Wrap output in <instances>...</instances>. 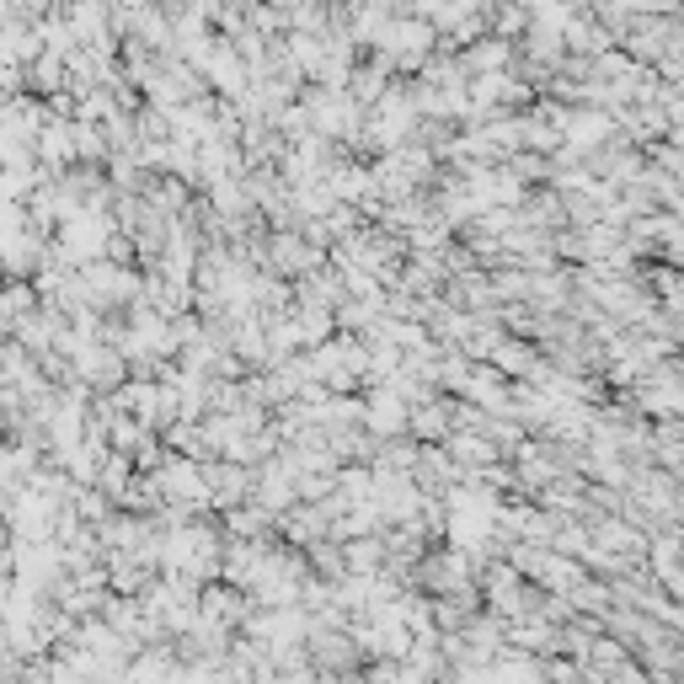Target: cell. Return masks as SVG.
I'll return each mask as SVG.
<instances>
[{
  "label": "cell",
  "mask_w": 684,
  "mask_h": 684,
  "mask_svg": "<svg viewBox=\"0 0 684 684\" xmlns=\"http://www.w3.org/2000/svg\"><path fill=\"white\" fill-rule=\"evenodd\" d=\"M316 684H359L353 674H316Z\"/></svg>",
  "instance_id": "cell-7"
},
{
  "label": "cell",
  "mask_w": 684,
  "mask_h": 684,
  "mask_svg": "<svg viewBox=\"0 0 684 684\" xmlns=\"http://www.w3.org/2000/svg\"><path fill=\"white\" fill-rule=\"evenodd\" d=\"M407 401L401 396H391L385 385H369V396H364V433L375 444H385V439H401L407 433Z\"/></svg>",
  "instance_id": "cell-1"
},
{
  "label": "cell",
  "mask_w": 684,
  "mask_h": 684,
  "mask_svg": "<svg viewBox=\"0 0 684 684\" xmlns=\"http://www.w3.org/2000/svg\"><path fill=\"white\" fill-rule=\"evenodd\" d=\"M449 423H455V401H444V396H433V401H423V407L407 412V428L423 444H444L449 439Z\"/></svg>",
  "instance_id": "cell-4"
},
{
  "label": "cell",
  "mask_w": 684,
  "mask_h": 684,
  "mask_svg": "<svg viewBox=\"0 0 684 684\" xmlns=\"http://www.w3.org/2000/svg\"><path fill=\"white\" fill-rule=\"evenodd\" d=\"M439 684H455V679H439Z\"/></svg>",
  "instance_id": "cell-8"
},
{
  "label": "cell",
  "mask_w": 684,
  "mask_h": 684,
  "mask_svg": "<svg viewBox=\"0 0 684 684\" xmlns=\"http://www.w3.org/2000/svg\"><path fill=\"white\" fill-rule=\"evenodd\" d=\"M230 535H241V540H252L262 530H273V513L268 508H257V503H246V508H230Z\"/></svg>",
  "instance_id": "cell-5"
},
{
  "label": "cell",
  "mask_w": 684,
  "mask_h": 684,
  "mask_svg": "<svg viewBox=\"0 0 684 684\" xmlns=\"http://www.w3.org/2000/svg\"><path fill=\"white\" fill-rule=\"evenodd\" d=\"M70 150H75V161H102L107 145H102L97 123H70Z\"/></svg>",
  "instance_id": "cell-6"
},
{
  "label": "cell",
  "mask_w": 684,
  "mask_h": 684,
  "mask_svg": "<svg viewBox=\"0 0 684 684\" xmlns=\"http://www.w3.org/2000/svg\"><path fill=\"white\" fill-rule=\"evenodd\" d=\"M460 59V75L465 81H476V75H503L508 65H513V43H503V38H476L471 49H460L455 54Z\"/></svg>",
  "instance_id": "cell-3"
},
{
  "label": "cell",
  "mask_w": 684,
  "mask_h": 684,
  "mask_svg": "<svg viewBox=\"0 0 684 684\" xmlns=\"http://www.w3.org/2000/svg\"><path fill=\"white\" fill-rule=\"evenodd\" d=\"M198 476H204V492H209L214 508H241V497L252 492V471H246V465H230V460H204Z\"/></svg>",
  "instance_id": "cell-2"
}]
</instances>
